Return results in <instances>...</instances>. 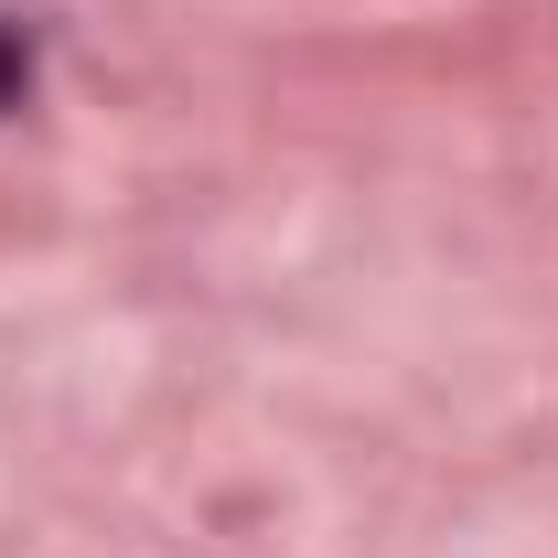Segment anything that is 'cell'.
<instances>
[{"instance_id":"6da1fadb","label":"cell","mask_w":558,"mask_h":558,"mask_svg":"<svg viewBox=\"0 0 558 558\" xmlns=\"http://www.w3.org/2000/svg\"><path fill=\"white\" fill-rule=\"evenodd\" d=\"M22 75H33V54H22V33H11V22H0V108H11V97H22Z\"/></svg>"}]
</instances>
